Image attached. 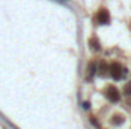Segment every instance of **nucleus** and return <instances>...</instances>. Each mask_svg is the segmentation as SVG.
I'll list each match as a JSON object with an SVG mask.
<instances>
[{
	"label": "nucleus",
	"instance_id": "nucleus-1",
	"mask_svg": "<svg viewBox=\"0 0 131 129\" xmlns=\"http://www.w3.org/2000/svg\"><path fill=\"white\" fill-rule=\"evenodd\" d=\"M108 73L116 79V81H119V79H122L124 78V73H125V70L121 67V64H117V62H114V64H111L108 67Z\"/></svg>",
	"mask_w": 131,
	"mask_h": 129
},
{
	"label": "nucleus",
	"instance_id": "nucleus-2",
	"mask_svg": "<svg viewBox=\"0 0 131 129\" xmlns=\"http://www.w3.org/2000/svg\"><path fill=\"white\" fill-rule=\"evenodd\" d=\"M107 97H108V100L110 102H117L119 100V91H117V88L116 87H108L107 88Z\"/></svg>",
	"mask_w": 131,
	"mask_h": 129
},
{
	"label": "nucleus",
	"instance_id": "nucleus-3",
	"mask_svg": "<svg viewBox=\"0 0 131 129\" xmlns=\"http://www.w3.org/2000/svg\"><path fill=\"white\" fill-rule=\"evenodd\" d=\"M98 21L101 24H108L110 23V15H108L107 11H101L98 14Z\"/></svg>",
	"mask_w": 131,
	"mask_h": 129
},
{
	"label": "nucleus",
	"instance_id": "nucleus-4",
	"mask_svg": "<svg viewBox=\"0 0 131 129\" xmlns=\"http://www.w3.org/2000/svg\"><path fill=\"white\" fill-rule=\"evenodd\" d=\"M87 71H89V79H92L93 76H95V73H96V64H89V68H87Z\"/></svg>",
	"mask_w": 131,
	"mask_h": 129
},
{
	"label": "nucleus",
	"instance_id": "nucleus-5",
	"mask_svg": "<svg viewBox=\"0 0 131 129\" xmlns=\"http://www.w3.org/2000/svg\"><path fill=\"white\" fill-rule=\"evenodd\" d=\"M108 73V65L105 62H101L99 64V74H107Z\"/></svg>",
	"mask_w": 131,
	"mask_h": 129
},
{
	"label": "nucleus",
	"instance_id": "nucleus-6",
	"mask_svg": "<svg viewBox=\"0 0 131 129\" xmlns=\"http://www.w3.org/2000/svg\"><path fill=\"white\" fill-rule=\"evenodd\" d=\"M122 122H124V117H122V115H114V117H113V123L121 125Z\"/></svg>",
	"mask_w": 131,
	"mask_h": 129
},
{
	"label": "nucleus",
	"instance_id": "nucleus-7",
	"mask_svg": "<svg viewBox=\"0 0 131 129\" xmlns=\"http://www.w3.org/2000/svg\"><path fill=\"white\" fill-rule=\"evenodd\" d=\"M125 94H127V96H130L131 94V84H128V85L125 87Z\"/></svg>",
	"mask_w": 131,
	"mask_h": 129
},
{
	"label": "nucleus",
	"instance_id": "nucleus-8",
	"mask_svg": "<svg viewBox=\"0 0 131 129\" xmlns=\"http://www.w3.org/2000/svg\"><path fill=\"white\" fill-rule=\"evenodd\" d=\"M90 44H92V46H95V49H96V50L99 49V44H98V41H96V40H92V41H90Z\"/></svg>",
	"mask_w": 131,
	"mask_h": 129
},
{
	"label": "nucleus",
	"instance_id": "nucleus-9",
	"mask_svg": "<svg viewBox=\"0 0 131 129\" xmlns=\"http://www.w3.org/2000/svg\"><path fill=\"white\" fill-rule=\"evenodd\" d=\"M84 108L89 109V108H90V103H89V102H84Z\"/></svg>",
	"mask_w": 131,
	"mask_h": 129
}]
</instances>
